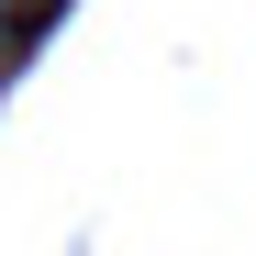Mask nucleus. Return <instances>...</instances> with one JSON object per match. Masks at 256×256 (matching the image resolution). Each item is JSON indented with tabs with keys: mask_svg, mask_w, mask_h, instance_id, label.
Masks as SVG:
<instances>
[{
	"mask_svg": "<svg viewBox=\"0 0 256 256\" xmlns=\"http://www.w3.org/2000/svg\"><path fill=\"white\" fill-rule=\"evenodd\" d=\"M45 12H56V0H0V22H12V34H34Z\"/></svg>",
	"mask_w": 256,
	"mask_h": 256,
	"instance_id": "nucleus-1",
	"label": "nucleus"
},
{
	"mask_svg": "<svg viewBox=\"0 0 256 256\" xmlns=\"http://www.w3.org/2000/svg\"><path fill=\"white\" fill-rule=\"evenodd\" d=\"M12 45H22V34H12V22H0V67H12Z\"/></svg>",
	"mask_w": 256,
	"mask_h": 256,
	"instance_id": "nucleus-2",
	"label": "nucleus"
}]
</instances>
